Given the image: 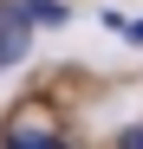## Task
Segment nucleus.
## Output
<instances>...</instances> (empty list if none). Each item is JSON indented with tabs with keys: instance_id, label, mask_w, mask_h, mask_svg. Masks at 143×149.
<instances>
[{
	"instance_id": "f257e3e1",
	"label": "nucleus",
	"mask_w": 143,
	"mask_h": 149,
	"mask_svg": "<svg viewBox=\"0 0 143 149\" xmlns=\"http://www.w3.org/2000/svg\"><path fill=\"white\" fill-rule=\"evenodd\" d=\"M26 45H33V13H26V0H0V71H7L13 58H26Z\"/></svg>"
},
{
	"instance_id": "f03ea898",
	"label": "nucleus",
	"mask_w": 143,
	"mask_h": 149,
	"mask_svg": "<svg viewBox=\"0 0 143 149\" xmlns=\"http://www.w3.org/2000/svg\"><path fill=\"white\" fill-rule=\"evenodd\" d=\"M7 149H65V143H59L52 130H13V136H7Z\"/></svg>"
},
{
	"instance_id": "7ed1b4c3",
	"label": "nucleus",
	"mask_w": 143,
	"mask_h": 149,
	"mask_svg": "<svg viewBox=\"0 0 143 149\" xmlns=\"http://www.w3.org/2000/svg\"><path fill=\"white\" fill-rule=\"evenodd\" d=\"M26 13L39 19V26H65V13H72V7H65V0H26Z\"/></svg>"
},
{
	"instance_id": "20e7f679",
	"label": "nucleus",
	"mask_w": 143,
	"mask_h": 149,
	"mask_svg": "<svg viewBox=\"0 0 143 149\" xmlns=\"http://www.w3.org/2000/svg\"><path fill=\"white\" fill-rule=\"evenodd\" d=\"M117 149H143V123H137V130H124V136H117Z\"/></svg>"
},
{
	"instance_id": "39448f33",
	"label": "nucleus",
	"mask_w": 143,
	"mask_h": 149,
	"mask_svg": "<svg viewBox=\"0 0 143 149\" xmlns=\"http://www.w3.org/2000/svg\"><path fill=\"white\" fill-rule=\"evenodd\" d=\"M130 45H143V19H130Z\"/></svg>"
}]
</instances>
